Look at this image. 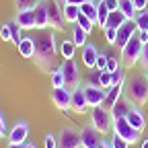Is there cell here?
Segmentation results:
<instances>
[{"mask_svg":"<svg viewBox=\"0 0 148 148\" xmlns=\"http://www.w3.org/2000/svg\"><path fill=\"white\" fill-rule=\"evenodd\" d=\"M56 53H58V45H56V33L53 31H39L35 37V62L43 70H53L56 64Z\"/></svg>","mask_w":148,"mask_h":148,"instance_id":"6da1fadb","label":"cell"},{"mask_svg":"<svg viewBox=\"0 0 148 148\" xmlns=\"http://www.w3.org/2000/svg\"><path fill=\"white\" fill-rule=\"evenodd\" d=\"M125 97L134 103V107H144L148 101V80L146 76H134L132 80L127 82L125 88Z\"/></svg>","mask_w":148,"mask_h":148,"instance_id":"7a4b0ae2","label":"cell"},{"mask_svg":"<svg viewBox=\"0 0 148 148\" xmlns=\"http://www.w3.org/2000/svg\"><path fill=\"white\" fill-rule=\"evenodd\" d=\"M90 125L97 130L99 134H107L113 130V117H111V111L107 107H92L90 113Z\"/></svg>","mask_w":148,"mask_h":148,"instance_id":"3957f363","label":"cell"},{"mask_svg":"<svg viewBox=\"0 0 148 148\" xmlns=\"http://www.w3.org/2000/svg\"><path fill=\"white\" fill-rule=\"evenodd\" d=\"M142 49H144V43L138 39V33L127 41V45L121 49V60L125 66H136L142 58Z\"/></svg>","mask_w":148,"mask_h":148,"instance_id":"277c9868","label":"cell"},{"mask_svg":"<svg viewBox=\"0 0 148 148\" xmlns=\"http://www.w3.org/2000/svg\"><path fill=\"white\" fill-rule=\"evenodd\" d=\"M113 134H117L119 138H123L127 144H136L140 140L142 132H138V130L130 123L125 117H121V119H113Z\"/></svg>","mask_w":148,"mask_h":148,"instance_id":"5b68a950","label":"cell"},{"mask_svg":"<svg viewBox=\"0 0 148 148\" xmlns=\"http://www.w3.org/2000/svg\"><path fill=\"white\" fill-rule=\"evenodd\" d=\"M60 70L64 72V80H66V88L74 90L76 86H80V70H78V64L74 58H68L64 60V64L60 66Z\"/></svg>","mask_w":148,"mask_h":148,"instance_id":"8992f818","label":"cell"},{"mask_svg":"<svg viewBox=\"0 0 148 148\" xmlns=\"http://www.w3.org/2000/svg\"><path fill=\"white\" fill-rule=\"evenodd\" d=\"M47 4V16H49V27L62 31L66 27V18H64V12H62V6L58 0H45Z\"/></svg>","mask_w":148,"mask_h":148,"instance_id":"52a82bcc","label":"cell"},{"mask_svg":"<svg viewBox=\"0 0 148 148\" xmlns=\"http://www.w3.org/2000/svg\"><path fill=\"white\" fill-rule=\"evenodd\" d=\"M58 148H80V132L74 127H64L58 136Z\"/></svg>","mask_w":148,"mask_h":148,"instance_id":"ba28073f","label":"cell"},{"mask_svg":"<svg viewBox=\"0 0 148 148\" xmlns=\"http://www.w3.org/2000/svg\"><path fill=\"white\" fill-rule=\"evenodd\" d=\"M101 144H103L101 134L92 125H84L80 130V146L82 148H101Z\"/></svg>","mask_w":148,"mask_h":148,"instance_id":"9c48e42d","label":"cell"},{"mask_svg":"<svg viewBox=\"0 0 148 148\" xmlns=\"http://www.w3.org/2000/svg\"><path fill=\"white\" fill-rule=\"evenodd\" d=\"M138 33V25H136V21H125L119 29H117V39H115V47H119V49H123L125 45H127V41L132 39V37Z\"/></svg>","mask_w":148,"mask_h":148,"instance_id":"30bf717a","label":"cell"},{"mask_svg":"<svg viewBox=\"0 0 148 148\" xmlns=\"http://www.w3.org/2000/svg\"><path fill=\"white\" fill-rule=\"evenodd\" d=\"M51 101L53 105L62 109V111H68L70 105H72V90L66 88V86H60V88H51Z\"/></svg>","mask_w":148,"mask_h":148,"instance_id":"8fae6325","label":"cell"},{"mask_svg":"<svg viewBox=\"0 0 148 148\" xmlns=\"http://www.w3.org/2000/svg\"><path fill=\"white\" fill-rule=\"evenodd\" d=\"M84 95H86L88 107H101L105 103L107 90L101 88V86H95V84H84Z\"/></svg>","mask_w":148,"mask_h":148,"instance_id":"7c38bea8","label":"cell"},{"mask_svg":"<svg viewBox=\"0 0 148 148\" xmlns=\"http://www.w3.org/2000/svg\"><path fill=\"white\" fill-rule=\"evenodd\" d=\"M29 138V123L27 121H18L12 125V130L8 132V142L10 144H25Z\"/></svg>","mask_w":148,"mask_h":148,"instance_id":"4fadbf2b","label":"cell"},{"mask_svg":"<svg viewBox=\"0 0 148 148\" xmlns=\"http://www.w3.org/2000/svg\"><path fill=\"white\" fill-rule=\"evenodd\" d=\"M72 111L76 113H86L88 111V101H86V95H84V86H76L72 90V105H70Z\"/></svg>","mask_w":148,"mask_h":148,"instance_id":"5bb4252c","label":"cell"},{"mask_svg":"<svg viewBox=\"0 0 148 148\" xmlns=\"http://www.w3.org/2000/svg\"><path fill=\"white\" fill-rule=\"evenodd\" d=\"M132 109H134V103L130 101L125 95H121V97L117 99V103L111 107L109 111H111V117H113V119H121V117H127V113H130Z\"/></svg>","mask_w":148,"mask_h":148,"instance_id":"9a60e30c","label":"cell"},{"mask_svg":"<svg viewBox=\"0 0 148 148\" xmlns=\"http://www.w3.org/2000/svg\"><path fill=\"white\" fill-rule=\"evenodd\" d=\"M14 21L21 25V29H23V31L37 29V23H35V10H23V12H16Z\"/></svg>","mask_w":148,"mask_h":148,"instance_id":"2e32d148","label":"cell"},{"mask_svg":"<svg viewBox=\"0 0 148 148\" xmlns=\"http://www.w3.org/2000/svg\"><path fill=\"white\" fill-rule=\"evenodd\" d=\"M125 119L132 123V125L138 130V132H144V130H146V117H144V111H142L140 107H134V109L127 113Z\"/></svg>","mask_w":148,"mask_h":148,"instance_id":"e0dca14e","label":"cell"},{"mask_svg":"<svg viewBox=\"0 0 148 148\" xmlns=\"http://www.w3.org/2000/svg\"><path fill=\"white\" fill-rule=\"evenodd\" d=\"M35 10V23H37V29L43 31L45 27H49V16H47V4H45V0H41L39 6L33 8Z\"/></svg>","mask_w":148,"mask_h":148,"instance_id":"ac0fdd59","label":"cell"},{"mask_svg":"<svg viewBox=\"0 0 148 148\" xmlns=\"http://www.w3.org/2000/svg\"><path fill=\"white\" fill-rule=\"evenodd\" d=\"M97 56H99L97 47L92 45V43H86V45L82 47V64H84L86 68H95V66H97Z\"/></svg>","mask_w":148,"mask_h":148,"instance_id":"d6986e66","label":"cell"},{"mask_svg":"<svg viewBox=\"0 0 148 148\" xmlns=\"http://www.w3.org/2000/svg\"><path fill=\"white\" fill-rule=\"evenodd\" d=\"M123 82H119V84H113L111 88H107V97H105V103H103V107H107V109H111L115 103H117V99L123 95Z\"/></svg>","mask_w":148,"mask_h":148,"instance_id":"ffe728a7","label":"cell"},{"mask_svg":"<svg viewBox=\"0 0 148 148\" xmlns=\"http://www.w3.org/2000/svg\"><path fill=\"white\" fill-rule=\"evenodd\" d=\"M16 47L23 58H35V39H31V37H23L16 43Z\"/></svg>","mask_w":148,"mask_h":148,"instance_id":"44dd1931","label":"cell"},{"mask_svg":"<svg viewBox=\"0 0 148 148\" xmlns=\"http://www.w3.org/2000/svg\"><path fill=\"white\" fill-rule=\"evenodd\" d=\"M125 21H130V18H125V14L121 12V10H111L109 12V16H107V23H105V27H113V29H119Z\"/></svg>","mask_w":148,"mask_h":148,"instance_id":"7402d4cb","label":"cell"},{"mask_svg":"<svg viewBox=\"0 0 148 148\" xmlns=\"http://www.w3.org/2000/svg\"><path fill=\"white\" fill-rule=\"evenodd\" d=\"M72 41H74L76 47H84L86 41H88V33L78 25H72Z\"/></svg>","mask_w":148,"mask_h":148,"instance_id":"603a6c76","label":"cell"},{"mask_svg":"<svg viewBox=\"0 0 148 148\" xmlns=\"http://www.w3.org/2000/svg\"><path fill=\"white\" fill-rule=\"evenodd\" d=\"M62 12H64L66 23L76 25L78 16H80V6H76V4H64V6H62Z\"/></svg>","mask_w":148,"mask_h":148,"instance_id":"cb8c5ba5","label":"cell"},{"mask_svg":"<svg viewBox=\"0 0 148 148\" xmlns=\"http://www.w3.org/2000/svg\"><path fill=\"white\" fill-rule=\"evenodd\" d=\"M109 12H111V10L107 8L105 0H99V2H97V25H99V27H103V29H105V23H107Z\"/></svg>","mask_w":148,"mask_h":148,"instance_id":"d4e9b609","label":"cell"},{"mask_svg":"<svg viewBox=\"0 0 148 148\" xmlns=\"http://www.w3.org/2000/svg\"><path fill=\"white\" fill-rule=\"evenodd\" d=\"M119 10L125 14V18H130V21H134L136 14H138V10H136L132 0H121V2H119Z\"/></svg>","mask_w":148,"mask_h":148,"instance_id":"484cf974","label":"cell"},{"mask_svg":"<svg viewBox=\"0 0 148 148\" xmlns=\"http://www.w3.org/2000/svg\"><path fill=\"white\" fill-rule=\"evenodd\" d=\"M60 53H62V58L68 60V58H74V53H76V45H74L72 39H64L60 43Z\"/></svg>","mask_w":148,"mask_h":148,"instance_id":"4316f807","label":"cell"},{"mask_svg":"<svg viewBox=\"0 0 148 148\" xmlns=\"http://www.w3.org/2000/svg\"><path fill=\"white\" fill-rule=\"evenodd\" d=\"M80 12H82L84 16H88L90 21L97 25V2H86V4H82V6H80Z\"/></svg>","mask_w":148,"mask_h":148,"instance_id":"83f0119b","label":"cell"},{"mask_svg":"<svg viewBox=\"0 0 148 148\" xmlns=\"http://www.w3.org/2000/svg\"><path fill=\"white\" fill-rule=\"evenodd\" d=\"M99 72V86L101 88H111L113 86V76H111V72L109 70H97Z\"/></svg>","mask_w":148,"mask_h":148,"instance_id":"f1b7e54d","label":"cell"},{"mask_svg":"<svg viewBox=\"0 0 148 148\" xmlns=\"http://www.w3.org/2000/svg\"><path fill=\"white\" fill-rule=\"evenodd\" d=\"M49 78H51V86L53 88H60V86H66V80H64V72L60 68H53L51 74H49Z\"/></svg>","mask_w":148,"mask_h":148,"instance_id":"f546056e","label":"cell"},{"mask_svg":"<svg viewBox=\"0 0 148 148\" xmlns=\"http://www.w3.org/2000/svg\"><path fill=\"white\" fill-rule=\"evenodd\" d=\"M39 2H41V0H14V6H16L18 12H23V10H33V8H37V6H39Z\"/></svg>","mask_w":148,"mask_h":148,"instance_id":"4dcf8cb0","label":"cell"},{"mask_svg":"<svg viewBox=\"0 0 148 148\" xmlns=\"http://www.w3.org/2000/svg\"><path fill=\"white\" fill-rule=\"evenodd\" d=\"M8 27H10V33H12V43H18L23 39V29L16 21H8Z\"/></svg>","mask_w":148,"mask_h":148,"instance_id":"1f68e13d","label":"cell"},{"mask_svg":"<svg viewBox=\"0 0 148 148\" xmlns=\"http://www.w3.org/2000/svg\"><path fill=\"white\" fill-rule=\"evenodd\" d=\"M136 25H138V31H148V10H142L136 14Z\"/></svg>","mask_w":148,"mask_h":148,"instance_id":"d6a6232c","label":"cell"},{"mask_svg":"<svg viewBox=\"0 0 148 148\" xmlns=\"http://www.w3.org/2000/svg\"><path fill=\"white\" fill-rule=\"evenodd\" d=\"M76 25H78V27H82V29H84V31H86L88 35H90L92 27H95V23H92V21H90L88 16H84L82 12H80V16H78V21H76Z\"/></svg>","mask_w":148,"mask_h":148,"instance_id":"836d02e7","label":"cell"},{"mask_svg":"<svg viewBox=\"0 0 148 148\" xmlns=\"http://www.w3.org/2000/svg\"><path fill=\"white\" fill-rule=\"evenodd\" d=\"M121 68V64H119V58L115 53H107V70L109 72H115V70H119Z\"/></svg>","mask_w":148,"mask_h":148,"instance_id":"e575fe53","label":"cell"},{"mask_svg":"<svg viewBox=\"0 0 148 148\" xmlns=\"http://www.w3.org/2000/svg\"><path fill=\"white\" fill-rule=\"evenodd\" d=\"M103 33H105V41H107L109 45H115V39H117V29H113V27H105V29H103Z\"/></svg>","mask_w":148,"mask_h":148,"instance_id":"d590c367","label":"cell"},{"mask_svg":"<svg viewBox=\"0 0 148 148\" xmlns=\"http://www.w3.org/2000/svg\"><path fill=\"white\" fill-rule=\"evenodd\" d=\"M109 144H111V148H130V144H127L123 138H119L117 134H113V136H111Z\"/></svg>","mask_w":148,"mask_h":148,"instance_id":"8d00e7d4","label":"cell"},{"mask_svg":"<svg viewBox=\"0 0 148 148\" xmlns=\"http://www.w3.org/2000/svg\"><path fill=\"white\" fill-rule=\"evenodd\" d=\"M0 37H2V41H12V33H10L8 23H4L2 27H0Z\"/></svg>","mask_w":148,"mask_h":148,"instance_id":"74e56055","label":"cell"},{"mask_svg":"<svg viewBox=\"0 0 148 148\" xmlns=\"http://www.w3.org/2000/svg\"><path fill=\"white\" fill-rule=\"evenodd\" d=\"M43 146H45V148H58V138H56L53 134H45Z\"/></svg>","mask_w":148,"mask_h":148,"instance_id":"f35d334b","label":"cell"},{"mask_svg":"<svg viewBox=\"0 0 148 148\" xmlns=\"http://www.w3.org/2000/svg\"><path fill=\"white\" fill-rule=\"evenodd\" d=\"M95 70H107V53H99L97 56V66Z\"/></svg>","mask_w":148,"mask_h":148,"instance_id":"ab89813d","label":"cell"},{"mask_svg":"<svg viewBox=\"0 0 148 148\" xmlns=\"http://www.w3.org/2000/svg\"><path fill=\"white\" fill-rule=\"evenodd\" d=\"M132 2H134V6H136V10H138V12L148 10V0H132Z\"/></svg>","mask_w":148,"mask_h":148,"instance_id":"60d3db41","label":"cell"},{"mask_svg":"<svg viewBox=\"0 0 148 148\" xmlns=\"http://www.w3.org/2000/svg\"><path fill=\"white\" fill-rule=\"evenodd\" d=\"M119 2L121 0H105V4L109 10H119Z\"/></svg>","mask_w":148,"mask_h":148,"instance_id":"b9f144b4","label":"cell"},{"mask_svg":"<svg viewBox=\"0 0 148 148\" xmlns=\"http://www.w3.org/2000/svg\"><path fill=\"white\" fill-rule=\"evenodd\" d=\"M140 62L148 68V43H144V49H142V58H140Z\"/></svg>","mask_w":148,"mask_h":148,"instance_id":"7bdbcfd3","label":"cell"},{"mask_svg":"<svg viewBox=\"0 0 148 148\" xmlns=\"http://www.w3.org/2000/svg\"><path fill=\"white\" fill-rule=\"evenodd\" d=\"M86 2H95V0H68L66 4H76V6H82V4H86Z\"/></svg>","mask_w":148,"mask_h":148,"instance_id":"ee69618b","label":"cell"},{"mask_svg":"<svg viewBox=\"0 0 148 148\" xmlns=\"http://www.w3.org/2000/svg\"><path fill=\"white\" fill-rule=\"evenodd\" d=\"M138 39L142 43H148V31H138Z\"/></svg>","mask_w":148,"mask_h":148,"instance_id":"f6af8a7d","label":"cell"},{"mask_svg":"<svg viewBox=\"0 0 148 148\" xmlns=\"http://www.w3.org/2000/svg\"><path fill=\"white\" fill-rule=\"evenodd\" d=\"M8 148H25V144H10L8 142Z\"/></svg>","mask_w":148,"mask_h":148,"instance_id":"bcb514c9","label":"cell"},{"mask_svg":"<svg viewBox=\"0 0 148 148\" xmlns=\"http://www.w3.org/2000/svg\"><path fill=\"white\" fill-rule=\"evenodd\" d=\"M25 148H37V146H35L33 142H25Z\"/></svg>","mask_w":148,"mask_h":148,"instance_id":"7dc6e473","label":"cell"},{"mask_svg":"<svg viewBox=\"0 0 148 148\" xmlns=\"http://www.w3.org/2000/svg\"><path fill=\"white\" fill-rule=\"evenodd\" d=\"M0 130H6V127H4V117H2V115H0Z\"/></svg>","mask_w":148,"mask_h":148,"instance_id":"c3c4849f","label":"cell"},{"mask_svg":"<svg viewBox=\"0 0 148 148\" xmlns=\"http://www.w3.org/2000/svg\"><path fill=\"white\" fill-rule=\"evenodd\" d=\"M101 148H111V144H109V142H103V144H101Z\"/></svg>","mask_w":148,"mask_h":148,"instance_id":"681fc988","label":"cell"},{"mask_svg":"<svg viewBox=\"0 0 148 148\" xmlns=\"http://www.w3.org/2000/svg\"><path fill=\"white\" fill-rule=\"evenodd\" d=\"M142 148H148V140H144V142H142Z\"/></svg>","mask_w":148,"mask_h":148,"instance_id":"f907efd6","label":"cell"},{"mask_svg":"<svg viewBox=\"0 0 148 148\" xmlns=\"http://www.w3.org/2000/svg\"><path fill=\"white\" fill-rule=\"evenodd\" d=\"M4 134H6V130H0V138H2Z\"/></svg>","mask_w":148,"mask_h":148,"instance_id":"816d5d0a","label":"cell"},{"mask_svg":"<svg viewBox=\"0 0 148 148\" xmlns=\"http://www.w3.org/2000/svg\"><path fill=\"white\" fill-rule=\"evenodd\" d=\"M58 2H60V4H66V2H68V0H58Z\"/></svg>","mask_w":148,"mask_h":148,"instance_id":"f5cc1de1","label":"cell"}]
</instances>
